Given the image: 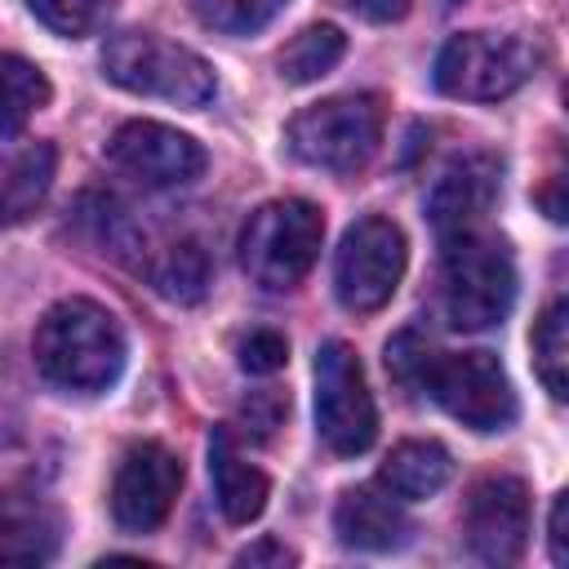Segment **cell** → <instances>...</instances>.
<instances>
[{"instance_id":"obj_1","label":"cell","mask_w":569,"mask_h":569,"mask_svg":"<svg viewBox=\"0 0 569 569\" xmlns=\"http://www.w3.org/2000/svg\"><path fill=\"white\" fill-rule=\"evenodd\" d=\"M31 356L49 387L76 391V396H98V391L116 387V378L124 373L129 347H124L120 320L102 302L62 298L40 316Z\"/></svg>"},{"instance_id":"obj_2","label":"cell","mask_w":569,"mask_h":569,"mask_svg":"<svg viewBox=\"0 0 569 569\" xmlns=\"http://www.w3.org/2000/svg\"><path fill=\"white\" fill-rule=\"evenodd\" d=\"M516 302V262L502 236L480 227L445 236V316L462 333L507 320Z\"/></svg>"},{"instance_id":"obj_3","label":"cell","mask_w":569,"mask_h":569,"mask_svg":"<svg viewBox=\"0 0 569 569\" xmlns=\"http://www.w3.org/2000/svg\"><path fill=\"white\" fill-rule=\"evenodd\" d=\"M325 244V213L311 200L284 196L249 213L240 231V267L262 289H293L316 267Z\"/></svg>"},{"instance_id":"obj_4","label":"cell","mask_w":569,"mask_h":569,"mask_svg":"<svg viewBox=\"0 0 569 569\" xmlns=\"http://www.w3.org/2000/svg\"><path fill=\"white\" fill-rule=\"evenodd\" d=\"M102 76L129 93L164 98L178 107H204L218 93L213 67L196 49L173 44L164 36H151V31L111 36L102 49Z\"/></svg>"},{"instance_id":"obj_5","label":"cell","mask_w":569,"mask_h":569,"mask_svg":"<svg viewBox=\"0 0 569 569\" xmlns=\"http://www.w3.org/2000/svg\"><path fill=\"white\" fill-rule=\"evenodd\" d=\"M382 124H387V111L378 93H338V98L302 107L289 120L284 142L311 169L356 173L378 151Z\"/></svg>"},{"instance_id":"obj_6","label":"cell","mask_w":569,"mask_h":569,"mask_svg":"<svg viewBox=\"0 0 569 569\" xmlns=\"http://www.w3.org/2000/svg\"><path fill=\"white\" fill-rule=\"evenodd\" d=\"M538 67V53L520 36H498V31H462L449 36L440 58H436V89L445 98L462 102H498L511 98Z\"/></svg>"},{"instance_id":"obj_7","label":"cell","mask_w":569,"mask_h":569,"mask_svg":"<svg viewBox=\"0 0 569 569\" xmlns=\"http://www.w3.org/2000/svg\"><path fill=\"white\" fill-rule=\"evenodd\" d=\"M422 391H431V400L471 431H507L520 413L511 378L493 351L431 356Z\"/></svg>"},{"instance_id":"obj_8","label":"cell","mask_w":569,"mask_h":569,"mask_svg":"<svg viewBox=\"0 0 569 569\" xmlns=\"http://www.w3.org/2000/svg\"><path fill=\"white\" fill-rule=\"evenodd\" d=\"M316 431L338 458L365 453L378 436V405L356 351L342 338H329L316 351Z\"/></svg>"},{"instance_id":"obj_9","label":"cell","mask_w":569,"mask_h":569,"mask_svg":"<svg viewBox=\"0 0 569 569\" xmlns=\"http://www.w3.org/2000/svg\"><path fill=\"white\" fill-rule=\"evenodd\" d=\"M405 231L391 218H360L347 227L338 258H333V293L347 311L369 316L391 302V293L405 280Z\"/></svg>"},{"instance_id":"obj_10","label":"cell","mask_w":569,"mask_h":569,"mask_svg":"<svg viewBox=\"0 0 569 569\" xmlns=\"http://www.w3.org/2000/svg\"><path fill=\"white\" fill-rule=\"evenodd\" d=\"M107 160L147 187H187L204 173V147L160 120H129L107 138Z\"/></svg>"},{"instance_id":"obj_11","label":"cell","mask_w":569,"mask_h":569,"mask_svg":"<svg viewBox=\"0 0 569 569\" xmlns=\"http://www.w3.org/2000/svg\"><path fill=\"white\" fill-rule=\"evenodd\" d=\"M178 489H182L178 453H169L156 440L133 445L120 458L116 480H111V516L129 533H151V529H160L169 520Z\"/></svg>"},{"instance_id":"obj_12","label":"cell","mask_w":569,"mask_h":569,"mask_svg":"<svg viewBox=\"0 0 569 569\" xmlns=\"http://www.w3.org/2000/svg\"><path fill=\"white\" fill-rule=\"evenodd\" d=\"M467 547L485 565H516L529 547V489L520 476H485L467 493Z\"/></svg>"},{"instance_id":"obj_13","label":"cell","mask_w":569,"mask_h":569,"mask_svg":"<svg viewBox=\"0 0 569 569\" xmlns=\"http://www.w3.org/2000/svg\"><path fill=\"white\" fill-rule=\"evenodd\" d=\"M498 187H502V164L485 151H471V156H458L440 169L431 196H427V213H431V227L436 236H453V231H467V227H480L485 213L493 209L498 200Z\"/></svg>"},{"instance_id":"obj_14","label":"cell","mask_w":569,"mask_h":569,"mask_svg":"<svg viewBox=\"0 0 569 569\" xmlns=\"http://www.w3.org/2000/svg\"><path fill=\"white\" fill-rule=\"evenodd\" d=\"M62 547V511L31 489H0V565H44Z\"/></svg>"},{"instance_id":"obj_15","label":"cell","mask_w":569,"mask_h":569,"mask_svg":"<svg viewBox=\"0 0 569 569\" xmlns=\"http://www.w3.org/2000/svg\"><path fill=\"white\" fill-rule=\"evenodd\" d=\"M333 529L342 547L356 551H396L409 542V516L400 511V498H391L378 485H356L333 507Z\"/></svg>"},{"instance_id":"obj_16","label":"cell","mask_w":569,"mask_h":569,"mask_svg":"<svg viewBox=\"0 0 569 569\" xmlns=\"http://www.w3.org/2000/svg\"><path fill=\"white\" fill-rule=\"evenodd\" d=\"M209 476H213V498L231 525H249L262 516L271 498V480L236 453V440L227 427H213L209 436Z\"/></svg>"},{"instance_id":"obj_17","label":"cell","mask_w":569,"mask_h":569,"mask_svg":"<svg viewBox=\"0 0 569 569\" xmlns=\"http://www.w3.org/2000/svg\"><path fill=\"white\" fill-rule=\"evenodd\" d=\"M449 476H453V458L440 440H400L387 453L378 485L400 502H418V498L440 493L449 485Z\"/></svg>"},{"instance_id":"obj_18","label":"cell","mask_w":569,"mask_h":569,"mask_svg":"<svg viewBox=\"0 0 569 569\" xmlns=\"http://www.w3.org/2000/svg\"><path fill=\"white\" fill-rule=\"evenodd\" d=\"M147 276H151V289H156L160 298L191 307V302H200V298L209 293L213 262H209L204 244H196V240H178V244H169L164 253L151 258Z\"/></svg>"},{"instance_id":"obj_19","label":"cell","mask_w":569,"mask_h":569,"mask_svg":"<svg viewBox=\"0 0 569 569\" xmlns=\"http://www.w3.org/2000/svg\"><path fill=\"white\" fill-rule=\"evenodd\" d=\"M53 147L36 142L22 156H13V164L0 173V218L4 222H22L27 213H36V204L49 196L53 182Z\"/></svg>"},{"instance_id":"obj_20","label":"cell","mask_w":569,"mask_h":569,"mask_svg":"<svg viewBox=\"0 0 569 569\" xmlns=\"http://www.w3.org/2000/svg\"><path fill=\"white\" fill-rule=\"evenodd\" d=\"M347 53V36L333 22H316L307 31H298L284 49H280V80L289 84H311L320 76H329Z\"/></svg>"},{"instance_id":"obj_21","label":"cell","mask_w":569,"mask_h":569,"mask_svg":"<svg viewBox=\"0 0 569 569\" xmlns=\"http://www.w3.org/2000/svg\"><path fill=\"white\" fill-rule=\"evenodd\" d=\"M49 102V80L36 62L0 53V133H18Z\"/></svg>"},{"instance_id":"obj_22","label":"cell","mask_w":569,"mask_h":569,"mask_svg":"<svg viewBox=\"0 0 569 569\" xmlns=\"http://www.w3.org/2000/svg\"><path fill=\"white\" fill-rule=\"evenodd\" d=\"M533 369L556 400L569 396V302L565 298H556L533 325Z\"/></svg>"},{"instance_id":"obj_23","label":"cell","mask_w":569,"mask_h":569,"mask_svg":"<svg viewBox=\"0 0 569 569\" xmlns=\"http://www.w3.org/2000/svg\"><path fill=\"white\" fill-rule=\"evenodd\" d=\"M191 13L222 36H253L262 31L276 13H284L289 0H187Z\"/></svg>"},{"instance_id":"obj_24","label":"cell","mask_w":569,"mask_h":569,"mask_svg":"<svg viewBox=\"0 0 569 569\" xmlns=\"http://www.w3.org/2000/svg\"><path fill=\"white\" fill-rule=\"evenodd\" d=\"M31 13L58 31V36H93L111 13H116V0H27Z\"/></svg>"},{"instance_id":"obj_25","label":"cell","mask_w":569,"mask_h":569,"mask_svg":"<svg viewBox=\"0 0 569 569\" xmlns=\"http://www.w3.org/2000/svg\"><path fill=\"white\" fill-rule=\"evenodd\" d=\"M427 365H431V347H427L418 333H396V338L387 342V373H391L400 387H422Z\"/></svg>"},{"instance_id":"obj_26","label":"cell","mask_w":569,"mask_h":569,"mask_svg":"<svg viewBox=\"0 0 569 569\" xmlns=\"http://www.w3.org/2000/svg\"><path fill=\"white\" fill-rule=\"evenodd\" d=\"M284 360H289V342L276 329H253L240 342V369L244 373H276V369H284Z\"/></svg>"},{"instance_id":"obj_27","label":"cell","mask_w":569,"mask_h":569,"mask_svg":"<svg viewBox=\"0 0 569 569\" xmlns=\"http://www.w3.org/2000/svg\"><path fill=\"white\" fill-rule=\"evenodd\" d=\"M284 409H289V400H284L280 391H258V396L244 400V418H249V427H253L258 436H271L276 422L284 418Z\"/></svg>"},{"instance_id":"obj_28","label":"cell","mask_w":569,"mask_h":569,"mask_svg":"<svg viewBox=\"0 0 569 569\" xmlns=\"http://www.w3.org/2000/svg\"><path fill=\"white\" fill-rule=\"evenodd\" d=\"M338 4L365 22H400L413 9V0H338Z\"/></svg>"},{"instance_id":"obj_29","label":"cell","mask_w":569,"mask_h":569,"mask_svg":"<svg viewBox=\"0 0 569 569\" xmlns=\"http://www.w3.org/2000/svg\"><path fill=\"white\" fill-rule=\"evenodd\" d=\"M565 516H569V493H556L551 502V525H547V538H551V560L565 565L569 560V533H565Z\"/></svg>"},{"instance_id":"obj_30","label":"cell","mask_w":569,"mask_h":569,"mask_svg":"<svg viewBox=\"0 0 569 569\" xmlns=\"http://www.w3.org/2000/svg\"><path fill=\"white\" fill-rule=\"evenodd\" d=\"M236 560H240V565H289V560H293V551H289V547H280L276 538H262L258 547H244Z\"/></svg>"},{"instance_id":"obj_31","label":"cell","mask_w":569,"mask_h":569,"mask_svg":"<svg viewBox=\"0 0 569 569\" xmlns=\"http://www.w3.org/2000/svg\"><path fill=\"white\" fill-rule=\"evenodd\" d=\"M0 222H4V218H0Z\"/></svg>"}]
</instances>
